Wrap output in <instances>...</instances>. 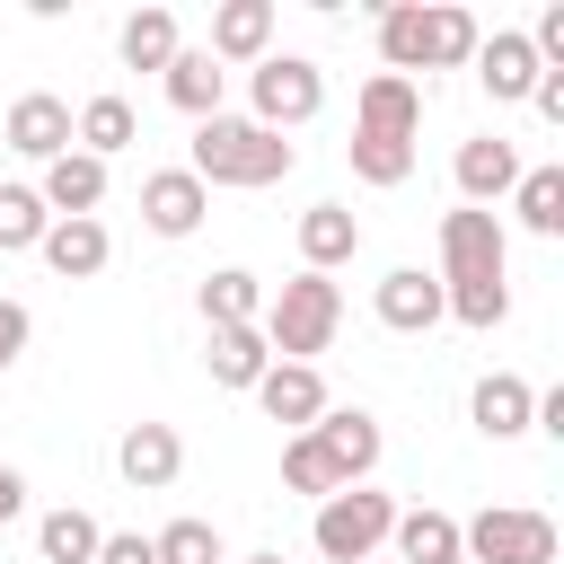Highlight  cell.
Wrapping results in <instances>:
<instances>
[{
	"label": "cell",
	"instance_id": "1",
	"mask_svg": "<svg viewBox=\"0 0 564 564\" xmlns=\"http://www.w3.org/2000/svg\"><path fill=\"white\" fill-rule=\"evenodd\" d=\"M441 300H449V317L476 326V335H494V326L511 317V238H502V220L476 212V203L441 212Z\"/></svg>",
	"mask_w": 564,
	"mask_h": 564
},
{
	"label": "cell",
	"instance_id": "2",
	"mask_svg": "<svg viewBox=\"0 0 564 564\" xmlns=\"http://www.w3.org/2000/svg\"><path fill=\"white\" fill-rule=\"evenodd\" d=\"M300 167V150L282 141V132H264L256 115H212V123H194V150H185V176L212 194V185H238V194H256V185H282Z\"/></svg>",
	"mask_w": 564,
	"mask_h": 564
},
{
	"label": "cell",
	"instance_id": "3",
	"mask_svg": "<svg viewBox=\"0 0 564 564\" xmlns=\"http://www.w3.org/2000/svg\"><path fill=\"white\" fill-rule=\"evenodd\" d=\"M476 18L458 9V0H379V62L397 70V79H414V70H458V62H476Z\"/></svg>",
	"mask_w": 564,
	"mask_h": 564
},
{
	"label": "cell",
	"instance_id": "4",
	"mask_svg": "<svg viewBox=\"0 0 564 564\" xmlns=\"http://www.w3.org/2000/svg\"><path fill=\"white\" fill-rule=\"evenodd\" d=\"M335 326H344L335 273H291L282 291H264V317H256V335H264L273 361H317L335 344Z\"/></svg>",
	"mask_w": 564,
	"mask_h": 564
},
{
	"label": "cell",
	"instance_id": "5",
	"mask_svg": "<svg viewBox=\"0 0 564 564\" xmlns=\"http://www.w3.org/2000/svg\"><path fill=\"white\" fill-rule=\"evenodd\" d=\"M388 529H397V502H388V494H370V485H344V494H326V502H317L308 546H317L326 564H370V555L388 546Z\"/></svg>",
	"mask_w": 564,
	"mask_h": 564
},
{
	"label": "cell",
	"instance_id": "6",
	"mask_svg": "<svg viewBox=\"0 0 564 564\" xmlns=\"http://www.w3.org/2000/svg\"><path fill=\"white\" fill-rule=\"evenodd\" d=\"M555 520L520 502H485L476 520H458V564H555Z\"/></svg>",
	"mask_w": 564,
	"mask_h": 564
},
{
	"label": "cell",
	"instance_id": "7",
	"mask_svg": "<svg viewBox=\"0 0 564 564\" xmlns=\"http://www.w3.org/2000/svg\"><path fill=\"white\" fill-rule=\"evenodd\" d=\"M247 97H256V123H264V132H300V123H317V106H326V70H317L308 53H264V62L247 70Z\"/></svg>",
	"mask_w": 564,
	"mask_h": 564
},
{
	"label": "cell",
	"instance_id": "8",
	"mask_svg": "<svg viewBox=\"0 0 564 564\" xmlns=\"http://www.w3.org/2000/svg\"><path fill=\"white\" fill-rule=\"evenodd\" d=\"M308 441L326 449V467H335V485H370V467H379V414L370 405H326L317 423H308Z\"/></svg>",
	"mask_w": 564,
	"mask_h": 564
},
{
	"label": "cell",
	"instance_id": "9",
	"mask_svg": "<svg viewBox=\"0 0 564 564\" xmlns=\"http://www.w3.org/2000/svg\"><path fill=\"white\" fill-rule=\"evenodd\" d=\"M115 476H123L132 494H167V485L185 476V441H176V423H123V441H115Z\"/></svg>",
	"mask_w": 564,
	"mask_h": 564
},
{
	"label": "cell",
	"instance_id": "10",
	"mask_svg": "<svg viewBox=\"0 0 564 564\" xmlns=\"http://www.w3.org/2000/svg\"><path fill=\"white\" fill-rule=\"evenodd\" d=\"M352 132H370V141H414V132H423V88L397 79V70H370L361 97H352Z\"/></svg>",
	"mask_w": 564,
	"mask_h": 564
},
{
	"label": "cell",
	"instance_id": "11",
	"mask_svg": "<svg viewBox=\"0 0 564 564\" xmlns=\"http://www.w3.org/2000/svg\"><path fill=\"white\" fill-rule=\"evenodd\" d=\"M370 308H379V326H397V335H432V326L449 317V300H441V273H423V264H397V273H379Z\"/></svg>",
	"mask_w": 564,
	"mask_h": 564
},
{
	"label": "cell",
	"instance_id": "12",
	"mask_svg": "<svg viewBox=\"0 0 564 564\" xmlns=\"http://www.w3.org/2000/svg\"><path fill=\"white\" fill-rule=\"evenodd\" d=\"M247 397H256L264 423H282V432H308V423L326 414V379H317V361H273Z\"/></svg>",
	"mask_w": 564,
	"mask_h": 564
},
{
	"label": "cell",
	"instance_id": "13",
	"mask_svg": "<svg viewBox=\"0 0 564 564\" xmlns=\"http://www.w3.org/2000/svg\"><path fill=\"white\" fill-rule=\"evenodd\" d=\"M476 79H485L494 106H529V88H538V53H529V35H520V26L476 35Z\"/></svg>",
	"mask_w": 564,
	"mask_h": 564
},
{
	"label": "cell",
	"instance_id": "14",
	"mask_svg": "<svg viewBox=\"0 0 564 564\" xmlns=\"http://www.w3.org/2000/svg\"><path fill=\"white\" fill-rule=\"evenodd\" d=\"M35 203H44L53 220H97V203H106V159H88V150H62V159H44V185H35Z\"/></svg>",
	"mask_w": 564,
	"mask_h": 564
},
{
	"label": "cell",
	"instance_id": "15",
	"mask_svg": "<svg viewBox=\"0 0 564 564\" xmlns=\"http://www.w3.org/2000/svg\"><path fill=\"white\" fill-rule=\"evenodd\" d=\"M467 423H476L485 441H520V432L538 423V388H529L520 370H485L476 397H467Z\"/></svg>",
	"mask_w": 564,
	"mask_h": 564
},
{
	"label": "cell",
	"instance_id": "16",
	"mask_svg": "<svg viewBox=\"0 0 564 564\" xmlns=\"http://www.w3.org/2000/svg\"><path fill=\"white\" fill-rule=\"evenodd\" d=\"M203 53H212L220 70H229V62H247V70H256V62L273 53V0H220V9H212V44H203Z\"/></svg>",
	"mask_w": 564,
	"mask_h": 564
},
{
	"label": "cell",
	"instance_id": "17",
	"mask_svg": "<svg viewBox=\"0 0 564 564\" xmlns=\"http://www.w3.org/2000/svg\"><path fill=\"white\" fill-rule=\"evenodd\" d=\"M449 176H458V203L485 212V203H502V194L520 185V150H511L502 132H476V141H458V167H449Z\"/></svg>",
	"mask_w": 564,
	"mask_h": 564
},
{
	"label": "cell",
	"instance_id": "18",
	"mask_svg": "<svg viewBox=\"0 0 564 564\" xmlns=\"http://www.w3.org/2000/svg\"><path fill=\"white\" fill-rule=\"evenodd\" d=\"M203 212H212V194H203L185 167L141 176V220H150V238H194V229H203Z\"/></svg>",
	"mask_w": 564,
	"mask_h": 564
},
{
	"label": "cell",
	"instance_id": "19",
	"mask_svg": "<svg viewBox=\"0 0 564 564\" xmlns=\"http://www.w3.org/2000/svg\"><path fill=\"white\" fill-rule=\"evenodd\" d=\"M0 132H9V150H18V159H35V167H44V159H62V150H70V106H62V97H44V88H26V97L9 106V123H0Z\"/></svg>",
	"mask_w": 564,
	"mask_h": 564
},
{
	"label": "cell",
	"instance_id": "20",
	"mask_svg": "<svg viewBox=\"0 0 564 564\" xmlns=\"http://www.w3.org/2000/svg\"><path fill=\"white\" fill-rule=\"evenodd\" d=\"M159 88H167V106H176V115L212 123V115H220V88H229V70H220L203 44H176V62L159 70Z\"/></svg>",
	"mask_w": 564,
	"mask_h": 564
},
{
	"label": "cell",
	"instance_id": "21",
	"mask_svg": "<svg viewBox=\"0 0 564 564\" xmlns=\"http://www.w3.org/2000/svg\"><path fill=\"white\" fill-rule=\"evenodd\" d=\"M352 256H361V220L344 203H308L300 212V273H335Z\"/></svg>",
	"mask_w": 564,
	"mask_h": 564
},
{
	"label": "cell",
	"instance_id": "22",
	"mask_svg": "<svg viewBox=\"0 0 564 564\" xmlns=\"http://www.w3.org/2000/svg\"><path fill=\"white\" fill-rule=\"evenodd\" d=\"M62 282H88V273H106V256H115V238H106V220H53L44 229V247H35Z\"/></svg>",
	"mask_w": 564,
	"mask_h": 564
},
{
	"label": "cell",
	"instance_id": "23",
	"mask_svg": "<svg viewBox=\"0 0 564 564\" xmlns=\"http://www.w3.org/2000/svg\"><path fill=\"white\" fill-rule=\"evenodd\" d=\"M132 141H141L132 97H88V106L70 115V150H88V159H115V150H132Z\"/></svg>",
	"mask_w": 564,
	"mask_h": 564
},
{
	"label": "cell",
	"instance_id": "24",
	"mask_svg": "<svg viewBox=\"0 0 564 564\" xmlns=\"http://www.w3.org/2000/svg\"><path fill=\"white\" fill-rule=\"evenodd\" d=\"M203 370H212V388H256V379L273 370V352H264V335H256V326H212Z\"/></svg>",
	"mask_w": 564,
	"mask_h": 564
},
{
	"label": "cell",
	"instance_id": "25",
	"mask_svg": "<svg viewBox=\"0 0 564 564\" xmlns=\"http://www.w3.org/2000/svg\"><path fill=\"white\" fill-rule=\"evenodd\" d=\"M388 546H397L388 564H458V520H449V511H432V502H423V511H397Z\"/></svg>",
	"mask_w": 564,
	"mask_h": 564
},
{
	"label": "cell",
	"instance_id": "26",
	"mask_svg": "<svg viewBox=\"0 0 564 564\" xmlns=\"http://www.w3.org/2000/svg\"><path fill=\"white\" fill-rule=\"evenodd\" d=\"M203 326H256L264 317V282L247 273V264H220V273H203Z\"/></svg>",
	"mask_w": 564,
	"mask_h": 564
},
{
	"label": "cell",
	"instance_id": "27",
	"mask_svg": "<svg viewBox=\"0 0 564 564\" xmlns=\"http://www.w3.org/2000/svg\"><path fill=\"white\" fill-rule=\"evenodd\" d=\"M511 212H520L529 238H564V167H555V159H546V167H520Z\"/></svg>",
	"mask_w": 564,
	"mask_h": 564
},
{
	"label": "cell",
	"instance_id": "28",
	"mask_svg": "<svg viewBox=\"0 0 564 564\" xmlns=\"http://www.w3.org/2000/svg\"><path fill=\"white\" fill-rule=\"evenodd\" d=\"M115 53H123V70H167L176 62V9H132Z\"/></svg>",
	"mask_w": 564,
	"mask_h": 564
},
{
	"label": "cell",
	"instance_id": "29",
	"mask_svg": "<svg viewBox=\"0 0 564 564\" xmlns=\"http://www.w3.org/2000/svg\"><path fill=\"white\" fill-rule=\"evenodd\" d=\"M97 538H106V529H97L79 502H62V511L35 520V555H44V564H97Z\"/></svg>",
	"mask_w": 564,
	"mask_h": 564
},
{
	"label": "cell",
	"instance_id": "30",
	"mask_svg": "<svg viewBox=\"0 0 564 564\" xmlns=\"http://www.w3.org/2000/svg\"><path fill=\"white\" fill-rule=\"evenodd\" d=\"M44 229H53V212L35 203V185H0V256L44 247Z\"/></svg>",
	"mask_w": 564,
	"mask_h": 564
},
{
	"label": "cell",
	"instance_id": "31",
	"mask_svg": "<svg viewBox=\"0 0 564 564\" xmlns=\"http://www.w3.org/2000/svg\"><path fill=\"white\" fill-rule=\"evenodd\" d=\"M344 159H352L361 185H405V176H414V141H370V132H352Z\"/></svg>",
	"mask_w": 564,
	"mask_h": 564
},
{
	"label": "cell",
	"instance_id": "32",
	"mask_svg": "<svg viewBox=\"0 0 564 564\" xmlns=\"http://www.w3.org/2000/svg\"><path fill=\"white\" fill-rule=\"evenodd\" d=\"M150 555H159V564H229V546H220L212 520H167V529L150 538Z\"/></svg>",
	"mask_w": 564,
	"mask_h": 564
},
{
	"label": "cell",
	"instance_id": "33",
	"mask_svg": "<svg viewBox=\"0 0 564 564\" xmlns=\"http://www.w3.org/2000/svg\"><path fill=\"white\" fill-rule=\"evenodd\" d=\"M282 485H291V494H308V502L344 494V485H335V467H326V449H317L308 432H291V441H282Z\"/></svg>",
	"mask_w": 564,
	"mask_h": 564
},
{
	"label": "cell",
	"instance_id": "34",
	"mask_svg": "<svg viewBox=\"0 0 564 564\" xmlns=\"http://www.w3.org/2000/svg\"><path fill=\"white\" fill-rule=\"evenodd\" d=\"M26 335H35L26 300H0V370H18V361H26Z\"/></svg>",
	"mask_w": 564,
	"mask_h": 564
},
{
	"label": "cell",
	"instance_id": "35",
	"mask_svg": "<svg viewBox=\"0 0 564 564\" xmlns=\"http://www.w3.org/2000/svg\"><path fill=\"white\" fill-rule=\"evenodd\" d=\"M97 564H159V555H150L141 529H106V538H97Z\"/></svg>",
	"mask_w": 564,
	"mask_h": 564
},
{
	"label": "cell",
	"instance_id": "36",
	"mask_svg": "<svg viewBox=\"0 0 564 564\" xmlns=\"http://www.w3.org/2000/svg\"><path fill=\"white\" fill-rule=\"evenodd\" d=\"M529 106H538L546 123H564V70H538V88H529Z\"/></svg>",
	"mask_w": 564,
	"mask_h": 564
},
{
	"label": "cell",
	"instance_id": "37",
	"mask_svg": "<svg viewBox=\"0 0 564 564\" xmlns=\"http://www.w3.org/2000/svg\"><path fill=\"white\" fill-rule=\"evenodd\" d=\"M18 511H26V476H18V467H0V529H9Z\"/></svg>",
	"mask_w": 564,
	"mask_h": 564
},
{
	"label": "cell",
	"instance_id": "38",
	"mask_svg": "<svg viewBox=\"0 0 564 564\" xmlns=\"http://www.w3.org/2000/svg\"><path fill=\"white\" fill-rule=\"evenodd\" d=\"M238 564H282V555H238Z\"/></svg>",
	"mask_w": 564,
	"mask_h": 564
},
{
	"label": "cell",
	"instance_id": "39",
	"mask_svg": "<svg viewBox=\"0 0 564 564\" xmlns=\"http://www.w3.org/2000/svg\"><path fill=\"white\" fill-rule=\"evenodd\" d=\"M370 564H388V555H370Z\"/></svg>",
	"mask_w": 564,
	"mask_h": 564
}]
</instances>
